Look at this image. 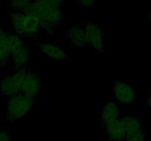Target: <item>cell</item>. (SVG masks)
<instances>
[{
  "label": "cell",
  "instance_id": "ffe728a7",
  "mask_svg": "<svg viewBox=\"0 0 151 141\" xmlns=\"http://www.w3.org/2000/svg\"><path fill=\"white\" fill-rule=\"evenodd\" d=\"M148 19H149V21H150V24H151V8H150V12H149V15H148Z\"/></svg>",
  "mask_w": 151,
  "mask_h": 141
},
{
  "label": "cell",
  "instance_id": "9a60e30c",
  "mask_svg": "<svg viewBox=\"0 0 151 141\" xmlns=\"http://www.w3.org/2000/svg\"><path fill=\"white\" fill-rule=\"evenodd\" d=\"M125 140V141H145V134L143 132V130L133 132V133L127 134Z\"/></svg>",
  "mask_w": 151,
  "mask_h": 141
},
{
  "label": "cell",
  "instance_id": "3957f363",
  "mask_svg": "<svg viewBox=\"0 0 151 141\" xmlns=\"http://www.w3.org/2000/svg\"><path fill=\"white\" fill-rule=\"evenodd\" d=\"M36 98L21 93L10 97L6 104V118L9 121L18 120L27 115L33 107Z\"/></svg>",
  "mask_w": 151,
  "mask_h": 141
},
{
  "label": "cell",
  "instance_id": "8992f818",
  "mask_svg": "<svg viewBox=\"0 0 151 141\" xmlns=\"http://www.w3.org/2000/svg\"><path fill=\"white\" fill-rule=\"evenodd\" d=\"M84 30L88 45L98 54H102L104 51V39L101 28L95 24L88 22L86 24Z\"/></svg>",
  "mask_w": 151,
  "mask_h": 141
},
{
  "label": "cell",
  "instance_id": "30bf717a",
  "mask_svg": "<svg viewBox=\"0 0 151 141\" xmlns=\"http://www.w3.org/2000/svg\"><path fill=\"white\" fill-rule=\"evenodd\" d=\"M30 54V49L25 43L11 53V58L13 60L15 70L24 68L27 67Z\"/></svg>",
  "mask_w": 151,
  "mask_h": 141
},
{
  "label": "cell",
  "instance_id": "7c38bea8",
  "mask_svg": "<svg viewBox=\"0 0 151 141\" xmlns=\"http://www.w3.org/2000/svg\"><path fill=\"white\" fill-rule=\"evenodd\" d=\"M119 110L118 106L112 101L106 103L101 110V120L104 126L113 120L119 119Z\"/></svg>",
  "mask_w": 151,
  "mask_h": 141
},
{
  "label": "cell",
  "instance_id": "8fae6325",
  "mask_svg": "<svg viewBox=\"0 0 151 141\" xmlns=\"http://www.w3.org/2000/svg\"><path fill=\"white\" fill-rule=\"evenodd\" d=\"M66 37L71 43L79 48H83L88 45L85 30L79 27L74 26L68 29L66 31Z\"/></svg>",
  "mask_w": 151,
  "mask_h": 141
},
{
  "label": "cell",
  "instance_id": "5b68a950",
  "mask_svg": "<svg viewBox=\"0 0 151 141\" xmlns=\"http://www.w3.org/2000/svg\"><path fill=\"white\" fill-rule=\"evenodd\" d=\"M114 96L119 104L129 106L136 101V92L133 87L126 82L117 81L114 84Z\"/></svg>",
  "mask_w": 151,
  "mask_h": 141
},
{
  "label": "cell",
  "instance_id": "d6986e66",
  "mask_svg": "<svg viewBox=\"0 0 151 141\" xmlns=\"http://www.w3.org/2000/svg\"><path fill=\"white\" fill-rule=\"evenodd\" d=\"M146 105H147V107H148L149 109H150L151 110V95H149L148 98L146 100Z\"/></svg>",
  "mask_w": 151,
  "mask_h": 141
},
{
  "label": "cell",
  "instance_id": "ba28073f",
  "mask_svg": "<svg viewBox=\"0 0 151 141\" xmlns=\"http://www.w3.org/2000/svg\"><path fill=\"white\" fill-rule=\"evenodd\" d=\"M38 50L49 59L55 61H65L69 59L67 53L64 49L52 43H40Z\"/></svg>",
  "mask_w": 151,
  "mask_h": 141
},
{
  "label": "cell",
  "instance_id": "4fadbf2b",
  "mask_svg": "<svg viewBox=\"0 0 151 141\" xmlns=\"http://www.w3.org/2000/svg\"><path fill=\"white\" fill-rule=\"evenodd\" d=\"M122 123L125 127V132L127 134L133 133L142 130V129L141 121L139 118L134 115H127L121 118Z\"/></svg>",
  "mask_w": 151,
  "mask_h": 141
},
{
  "label": "cell",
  "instance_id": "7a4b0ae2",
  "mask_svg": "<svg viewBox=\"0 0 151 141\" xmlns=\"http://www.w3.org/2000/svg\"><path fill=\"white\" fill-rule=\"evenodd\" d=\"M10 23L12 32L21 37L35 38L41 29L36 18L23 12L12 11L10 14Z\"/></svg>",
  "mask_w": 151,
  "mask_h": 141
},
{
  "label": "cell",
  "instance_id": "ac0fdd59",
  "mask_svg": "<svg viewBox=\"0 0 151 141\" xmlns=\"http://www.w3.org/2000/svg\"><path fill=\"white\" fill-rule=\"evenodd\" d=\"M0 141H10V135L6 130L0 131Z\"/></svg>",
  "mask_w": 151,
  "mask_h": 141
},
{
  "label": "cell",
  "instance_id": "6da1fadb",
  "mask_svg": "<svg viewBox=\"0 0 151 141\" xmlns=\"http://www.w3.org/2000/svg\"><path fill=\"white\" fill-rule=\"evenodd\" d=\"M23 13L36 18L41 29L49 34L54 33L63 21L61 10L50 5L46 0H33Z\"/></svg>",
  "mask_w": 151,
  "mask_h": 141
},
{
  "label": "cell",
  "instance_id": "9c48e42d",
  "mask_svg": "<svg viewBox=\"0 0 151 141\" xmlns=\"http://www.w3.org/2000/svg\"><path fill=\"white\" fill-rule=\"evenodd\" d=\"M105 130L108 137L113 141H122L126 136L121 119H116L105 125Z\"/></svg>",
  "mask_w": 151,
  "mask_h": 141
},
{
  "label": "cell",
  "instance_id": "5bb4252c",
  "mask_svg": "<svg viewBox=\"0 0 151 141\" xmlns=\"http://www.w3.org/2000/svg\"><path fill=\"white\" fill-rule=\"evenodd\" d=\"M33 0H10V7L12 11L24 12Z\"/></svg>",
  "mask_w": 151,
  "mask_h": 141
},
{
  "label": "cell",
  "instance_id": "277c9868",
  "mask_svg": "<svg viewBox=\"0 0 151 141\" xmlns=\"http://www.w3.org/2000/svg\"><path fill=\"white\" fill-rule=\"evenodd\" d=\"M27 70L26 68L16 69L14 72L3 75L0 79V92L3 95L11 97L21 93L24 81L26 77Z\"/></svg>",
  "mask_w": 151,
  "mask_h": 141
},
{
  "label": "cell",
  "instance_id": "2e32d148",
  "mask_svg": "<svg viewBox=\"0 0 151 141\" xmlns=\"http://www.w3.org/2000/svg\"><path fill=\"white\" fill-rule=\"evenodd\" d=\"M78 2L82 7L88 8V7H91L94 6L96 0H78Z\"/></svg>",
  "mask_w": 151,
  "mask_h": 141
},
{
  "label": "cell",
  "instance_id": "52a82bcc",
  "mask_svg": "<svg viewBox=\"0 0 151 141\" xmlns=\"http://www.w3.org/2000/svg\"><path fill=\"white\" fill-rule=\"evenodd\" d=\"M41 80L39 76L28 69L22 87V93L29 97L36 98L41 90Z\"/></svg>",
  "mask_w": 151,
  "mask_h": 141
},
{
  "label": "cell",
  "instance_id": "e0dca14e",
  "mask_svg": "<svg viewBox=\"0 0 151 141\" xmlns=\"http://www.w3.org/2000/svg\"><path fill=\"white\" fill-rule=\"evenodd\" d=\"M50 5L53 6L56 8H61L63 6L64 0H46Z\"/></svg>",
  "mask_w": 151,
  "mask_h": 141
}]
</instances>
